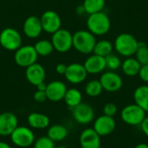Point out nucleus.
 <instances>
[{"instance_id": "nucleus-11", "label": "nucleus", "mask_w": 148, "mask_h": 148, "mask_svg": "<svg viewBox=\"0 0 148 148\" xmlns=\"http://www.w3.org/2000/svg\"><path fill=\"white\" fill-rule=\"evenodd\" d=\"M99 81L103 88V90L111 93L119 91L123 85L122 78L114 71L110 70L103 73Z\"/></svg>"}, {"instance_id": "nucleus-6", "label": "nucleus", "mask_w": 148, "mask_h": 148, "mask_svg": "<svg viewBox=\"0 0 148 148\" xmlns=\"http://www.w3.org/2000/svg\"><path fill=\"white\" fill-rule=\"evenodd\" d=\"M51 42L54 49L60 53H66L73 47V35L65 29H60L52 34Z\"/></svg>"}, {"instance_id": "nucleus-38", "label": "nucleus", "mask_w": 148, "mask_h": 148, "mask_svg": "<svg viewBox=\"0 0 148 148\" xmlns=\"http://www.w3.org/2000/svg\"><path fill=\"white\" fill-rule=\"evenodd\" d=\"M76 12H77V14H79V15H82L83 13H86V11H85V10H84V8H83L82 5H79V6L76 8Z\"/></svg>"}, {"instance_id": "nucleus-22", "label": "nucleus", "mask_w": 148, "mask_h": 148, "mask_svg": "<svg viewBox=\"0 0 148 148\" xmlns=\"http://www.w3.org/2000/svg\"><path fill=\"white\" fill-rule=\"evenodd\" d=\"M141 65L137 61L136 58L134 57H127L121 64V69L123 73L127 76H135L138 75L140 70Z\"/></svg>"}, {"instance_id": "nucleus-34", "label": "nucleus", "mask_w": 148, "mask_h": 148, "mask_svg": "<svg viewBox=\"0 0 148 148\" xmlns=\"http://www.w3.org/2000/svg\"><path fill=\"white\" fill-rule=\"evenodd\" d=\"M139 76L143 82L148 83V64L141 66L140 73H139Z\"/></svg>"}, {"instance_id": "nucleus-2", "label": "nucleus", "mask_w": 148, "mask_h": 148, "mask_svg": "<svg viewBox=\"0 0 148 148\" xmlns=\"http://www.w3.org/2000/svg\"><path fill=\"white\" fill-rule=\"evenodd\" d=\"M139 47V42L131 34L121 33L114 41V49L122 56L131 57L135 55Z\"/></svg>"}, {"instance_id": "nucleus-12", "label": "nucleus", "mask_w": 148, "mask_h": 148, "mask_svg": "<svg viewBox=\"0 0 148 148\" xmlns=\"http://www.w3.org/2000/svg\"><path fill=\"white\" fill-rule=\"evenodd\" d=\"M64 75L69 82L72 84H80L86 80L88 72L83 64L75 62L67 65V69Z\"/></svg>"}, {"instance_id": "nucleus-23", "label": "nucleus", "mask_w": 148, "mask_h": 148, "mask_svg": "<svg viewBox=\"0 0 148 148\" xmlns=\"http://www.w3.org/2000/svg\"><path fill=\"white\" fill-rule=\"evenodd\" d=\"M68 129L65 126L56 124L49 127L47 136L51 139L54 142H59L64 140L68 136Z\"/></svg>"}, {"instance_id": "nucleus-8", "label": "nucleus", "mask_w": 148, "mask_h": 148, "mask_svg": "<svg viewBox=\"0 0 148 148\" xmlns=\"http://www.w3.org/2000/svg\"><path fill=\"white\" fill-rule=\"evenodd\" d=\"M38 55L32 45L21 46L15 51L14 60L15 62L23 68H28L29 66L36 62Z\"/></svg>"}, {"instance_id": "nucleus-19", "label": "nucleus", "mask_w": 148, "mask_h": 148, "mask_svg": "<svg viewBox=\"0 0 148 148\" xmlns=\"http://www.w3.org/2000/svg\"><path fill=\"white\" fill-rule=\"evenodd\" d=\"M83 66L86 69L88 74H92V75L99 74L104 71V69H106L105 57L96 56L94 54L86 59Z\"/></svg>"}, {"instance_id": "nucleus-31", "label": "nucleus", "mask_w": 148, "mask_h": 148, "mask_svg": "<svg viewBox=\"0 0 148 148\" xmlns=\"http://www.w3.org/2000/svg\"><path fill=\"white\" fill-rule=\"evenodd\" d=\"M34 148H56V142H54L48 136H42L35 140L33 144Z\"/></svg>"}, {"instance_id": "nucleus-15", "label": "nucleus", "mask_w": 148, "mask_h": 148, "mask_svg": "<svg viewBox=\"0 0 148 148\" xmlns=\"http://www.w3.org/2000/svg\"><path fill=\"white\" fill-rule=\"evenodd\" d=\"M67 86L61 81H53L47 84L46 95L47 99L53 102H58L63 100V97L67 91Z\"/></svg>"}, {"instance_id": "nucleus-40", "label": "nucleus", "mask_w": 148, "mask_h": 148, "mask_svg": "<svg viewBox=\"0 0 148 148\" xmlns=\"http://www.w3.org/2000/svg\"><path fill=\"white\" fill-rule=\"evenodd\" d=\"M135 148H148V145L145 144V143H140V144L137 145Z\"/></svg>"}, {"instance_id": "nucleus-16", "label": "nucleus", "mask_w": 148, "mask_h": 148, "mask_svg": "<svg viewBox=\"0 0 148 148\" xmlns=\"http://www.w3.org/2000/svg\"><path fill=\"white\" fill-rule=\"evenodd\" d=\"M23 34L29 38H37L42 31L40 18L36 16H28L23 23Z\"/></svg>"}, {"instance_id": "nucleus-37", "label": "nucleus", "mask_w": 148, "mask_h": 148, "mask_svg": "<svg viewBox=\"0 0 148 148\" xmlns=\"http://www.w3.org/2000/svg\"><path fill=\"white\" fill-rule=\"evenodd\" d=\"M37 88V90H40V91H46V88H47V84L43 82L40 84H38L37 86H36Z\"/></svg>"}, {"instance_id": "nucleus-17", "label": "nucleus", "mask_w": 148, "mask_h": 148, "mask_svg": "<svg viewBox=\"0 0 148 148\" xmlns=\"http://www.w3.org/2000/svg\"><path fill=\"white\" fill-rule=\"evenodd\" d=\"M25 76L27 81L30 84L34 86H37L38 84L44 82L46 77V72L43 66L36 62L26 68Z\"/></svg>"}, {"instance_id": "nucleus-35", "label": "nucleus", "mask_w": 148, "mask_h": 148, "mask_svg": "<svg viewBox=\"0 0 148 148\" xmlns=\"http://www.w3.org/2000/svg\"><path fill=\"white\" fill-rule=\"evenodd\" d=\"M67 69V65L64 63H58L56 66V71L59 75H64Z\"/></svg>"}, {"instance_id": "nucleus-14", "label": "nucleus", "mask_w": 148, "mask_h": 148, "mask_svg": "<svg viewBox=\"0 0 148 148\" xmlns=\"http://www.w3.org/2000/svg\"><path fill=\"white\" fill-rule=\"evenodd\" d=\"M18 127V120L16 114L10 112L0 114V136H10Z\"/></svg>"}, {"instance_id": "nucleus-10", "label": "nucleus", "mask_w": 148, "mask_h": 148, "mask_svg": "<svg viewBox=\"0 0 148 148\" xmlns=\"http://www.w3.org/2000/svg\"><path fill=\"white\" fill-rule=\"evenodd\" d=\"M72 115L77 123L81 125H87L94 121L95 111L91 105L82 102L75 108H72Z\"/></svg>"}, {"instance_id": "nucleus-27", "label": "nucleus", "mask_w": 148, "mask_h": 148, "mask_svg": "<svg viewBox=\"0 0 148 148\" xmlns=\"http://www.w3.org/2000/svg\"><path fill=\"white\" fill-rule=\"evenodd\" d=\"M34 47H35V49H36L38 56H48L54 50V47H53L51 41H49L46 39H42V40L36 42V43L35 44Z\"/></svg>"}, {"instance_id": "nucleus-36", "label": "nucleus", "mask_w": 148, "mask_h": 148, "mask_svg": "<svg viewBox=\"0 0 148 148\" xmlns=\"http://www.w3.org/2000/svg\"><path fill=\"white\" fill-rule=\"evenodd\" d=\"M140 127H141L143 134L148 137V117H146L143 120V121L140 124Z\"/></svg>"}, {"instance_id": "nucleus-9", "label": "nucleus", "mask_w": 148, "mask_h": 148, "mask_svg": "<svg viewBox=\"0 0 148 148\" xmlns=\"http://www.w3.org/2000/svg\"><path fill=\"white\" fill-rule=\"evenodd\" d=\"M42 30L47 33L53 34L62 26V19L59 14L54 10H46L40 17Z\"/></svg>"}, {"instance_id": "nucleus-28", "label": "nucleus", "mask_w": 148, "mask_h": 148, "mask_svg": "<svg viewBox=\"0 0 148 148\" xmlns=\"http://www.w3.org/2000/svg\"><path fill=\"white\" fill-rule=\"evenodd\" d=\"M103 91V88L99 80L89 81L85 86V93L90 97H97Z\"/></svg>"}, {"instance_id": "nucleus-1", "label": "nucleus", "mask_w": 148, "mask_h": 148, "mask_svg": "<svg viewBox=\"0 0 148 148\" xmlns=\"http://www.w3.org/2000/svg\"><path fill=\"white\" fill-rule=\"evenodd\" d=\"M87 27L95 36H103L111 28V22L108 16L103 11L90 14L87 19Z\"/></svg>"}, {"instance_id": "nucleus-26", "label": "nucleus", "mask_w": 148, "mask_h": 148, "mask_svg": "<svg viewBox=\"0 0 148 148\" xmlns=\"http://www.w3.org/2000/svg\"><path fill=\"white\" fill-rule=\"evenodd\" d=\"M105 0H84L82 6L88 14H94L102 11L105 6Z\"/></svg>"}, {"instance_id": "nucleus-3", "label": "nucleus", "mask_w": 148, "mask_h": 148, "mask_svg": "<svg viewBox=\"0 0 148 148\" xmlns=\"http://www.w3.org/2000/svg\"><path fill=\"white\" fill-rule=\"evenodd\" d=\"M96 39L88 30H78L73 34V47L80 53L88 55L93 52Z\"/></svg>"}, {"instance_id": "nucleus-30", "label": "nucleus", "mask_w": 148, "mask_h": 148, "mask_svg": "<svg viewBox=\"0 0 148 148\" xmlns=\"http://www.w3.org/2000/svg\"><path fill=\"white\" fill-rule=\"evenodd\" d=\"M105 61H106V69H108L110 71H115L119 69L122 64L121 58L118 56L112 53L105 57Z\"/></svg>"}, {"instance_id": "nucleus-39", "label": "nucleus", "mask_w": 148, "mask_h": 148, "mask_svg": "<svg viewBox=\"0 0 148 148\" xmlns=\"http://www.w3.org/2000/svg\"><path fill=\"white\" fill-rule=\"evenodd\" d=\"M0 148H11L10 146L6 143V142H3V141H0Z\"/></svg>"}, {"instance_id": "nucleus-32", "label": "nucleus", "mask_w": 148, "mask_h": 148, "mask_svg": "<svg viewBox=\"0 0 148 148\" xmlns=\"http://www.w3.org/2000/svg\"><path fill=\"white\" fill-rule=\"evenodd\" d=\"M117 111H118L117 106L112 102L107 103L103 108V114H105L107 116L114 117L117 114Z\"/></svg>"}, {"instance_id": "nucleus-13", "label": "nucleus", "mask_w": 148, "mask_h": 148, "mask_svg": "<svg viewBox=\"0 0 148 148\" xmlns=\"http://www.w3.org/2000/svg\"><path fill=\"white\" fill-rule=\"evenodd\" d=\"M116 127L114 117L107 116L105 114L99 116L94 122V130L101 136H108L111 134Z\"/></svg>"}, {"instance_id": "nucleus-20", "label": "nucleus", "mask_w": 148, "mask_h": 148, "mask_svg": "<svg viewBox=\"0 0 148 148\" xmlns=\"http://www.w3.org/2000/svg\"><path fill=\"white\" fill-rule=\"evenodd\" d=\"M27 120L29 127L32 129H45L49 127L50 124V120L46 114L36 112L29 114Z\"/></svg>"}, {"instance_id": "nucleus-41", "label": "nucleus", "mask_w": 148, "mask_h": 148, "mask_svg": "<svg viewBox=\"0 0 148 148\" xmlns=\"http://www.w3.org/2000/svg\"><path fill=\"white\" fill-rule=\"evenodd\" d=\"M56 148H68L67 147H63V146H61V147H57Z\"/></svg>"}, {"instance_id": "nucleus-24", "label": "nucleus", "mask_w": 148, "mask_h": 148, "mask_svg": "<svg viewBox=\"0 0 148 148\" xmlns=\"http://www.w3.org/2000/svg\"><path fill=\"white\" fill-rule=\"evenodd\" d=\"M63 101H65L66 105L69 108H74L77 105L82 103V95L81 91L76 88H69V89H67L66 94L63 97Z\"/></svg>"}, {"instance_id": "nucleus-18", "label": "nucleus", "mask_w": 148, "mask_h": 148, "mask_svg": "<svg viewBox=\"0 0 148 148\" xmlns=\"http://www.w3.org/2000/svg\"><path fill=\"white\" fill-rule=\"evenodd\" d=\"M80 145L82 148H99L101 147V136L94 128H86L80 135Z\"/></svg>"}, {"instance_id": "nucleus-29", "label": "nucleus", "mask_w": 148, "mask_h": 148, "mask_svg": "<svg viewBox=\"0 0 148 148\" xmlns=\"http://www.w3.org/2000/svg\"><path fill=\"white\" fill-rule=\"evenodd\" d=\"M137 61L141 66L148 64V46L145 42H139V47L135 53Z\"/></svg>"}, {"instance_id": "nucleus-25", "label": "nucleus", "mask_w": 148, "mask_h": 148, "mask_svg": "<svg viewBox=\"0 0 148 148\" xmlns=\"http://www.w3.org/2000/svg\"><path fill=\"white\" fill-rule=\"evenodd\" d=\"M113 49H114V46L110 41L101 40V41L96 42L94 50H93V53L96 56L106 57L112 53Z\"/></svg>"}, {"instance_id": "nucleus-33", "label": "nucleus", "mask_w": 148, "mask_h": 148, "mask_svg": "<svg viewBox=\"0 0 148 148\" xmlns=\"http://www.w3.org/2000/svg\"><path fill=\"white\" fill-rule=\"evenodd\" d=\"M33 98L34 100L38 102V103H42L44 102L47 99V95H46V92L45 91H40V90H36L33 95Z\"/></svg>"}, {"instance_id": "nucleus-42", "label": "nucleus", "mask_w": 148, "mask_h": 148, "mask_svg": "<svg viewBox=\"0 0 148 148\" xmlns=\"http://www.w3.org/2000/svg\"><path fill=\"white\" fill-rule=\"evenodd\" d=\"M99 148H105V147H100Z\"/></svg>"}, {"instance_id": "nucleus-21", "label": "nucleus", "mask_w": 148, "mask_h": 148, "mask_svg": "<svg viewBox=\"0 0 148 148\" xmlns=\"http://www.w3.org/2000/svg\"><path fill=\"white\" fill-rule=\"evenodd\" d=\"M135 104L140 107L145 112H148V85L138 87L134 93Z\"/></svg>"}, {"instance_id": "nucleus-5", "label": "nucleus", "mask_w": 148, "mask_h": 148, "mask_svg": "<svg viewBox=\"0 0 148 148\" xmlns=\"http://www.w3.org/2000/svg\"><path fill=\"white\" fill-rule=\"evenodd\" d=\"M11 142L18 147L26 148L32 146L36 140L35 134L31 128L18 126L10 135Z\"/></svg>"}, {"instance_id": "nucleus-7", "label": "nucleus", "mask_w": 148, "mask_h": 148, "mask_svg": "<svg viewBox=\"0 0 148 148\" xmlns=\"http://www.w3.org/2000/svg\"><path fill=\"white\" fill-rule=\"evenodd\" d=\"M121 117L129 126H139L146 118V112L137 104H130L121 110Z\"/></svg>"}, {"instance_id": "nucleus-4", "label": "nucleus", "mask_w": 148, "mask_h": 148, "mask_svg": "<svg viewBox=\"0 0 148 148\" xmlns=\"http://www.w3.org/2000/svg\"><path fill=\"white\" fill-rule=\"evenodd\" d=\"M22 42L21 34L14 28H5L0 33V44L6 50L16 51L22 46Z\"/></svg>"}, {"instance_id": "nucleus-43", "label": "nucleus", "mask_w": 148, "mask_h": 148, "mask_svg": "<svg viewBox=\"0 0 148 148\" xmlns=\"http://www.w3.org/2000/svg\"><path fill=\"white\" fill-rule=\"evenodd\" d=\"M81 148H82V147H81Z\"/></svg>"}]
</instances>
